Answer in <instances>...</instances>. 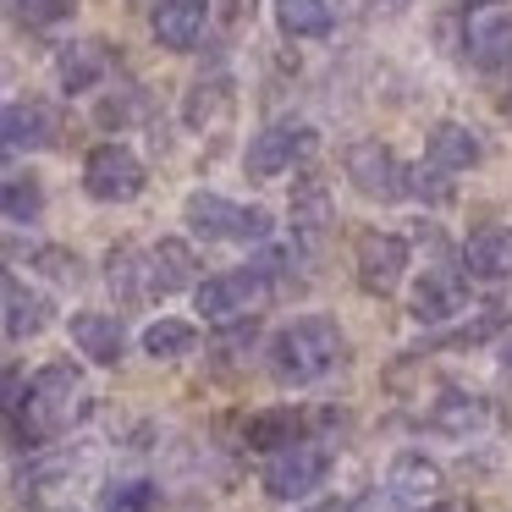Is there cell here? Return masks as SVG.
<instances>
[{
	"label": "cell",
	"instance_id": "obj_16",
	"mask_svg": "<svg viewBox=\"0 0 512 512\" xmlns=\"http://www.w3.org/2000/svg\"><path fill=\"white\" fill-rule=\"evenodd\" d=\"M287 210H292V232H298V243H320L325 237V226H331V215H336V199H331V182L320 177V171H303V177H292V199H287Z\"/></svg>",
	"mask_w": 512,
	"mask_h": 512
},
{
	"label": "cell",
	"instance_id": "obj_8",
	"mask_svg": "<svg viewBox=\"0 0 512 512\" xmlns=\"http://www.w3.org/2000/svg\"><path fill=\"white\" fill-rule=\"evenodd\" d=\"M408 254H413L408 237H397V232H358V243H353L358 287L369 298H391L402 287V276H408Z\"/></svg>",
	"mask_w": 512,
	"mask_h": 512
},
{
	"label": "cell",
	"instance_id": "obj_1",
	"mask_svg": "<svg viewBox=\"0 0 512 512\" xmlns=\"http://www.w3.org/2000/svg\"><path fill=\"white\" fill-rule=\"evenodd\" d=\"M83 413H89V380L72 358H56L6 408V441H12V452H39V446L61 441Z\"/></svg>",
	"mask_w": 512,
	"mask_h": 512
},
{
	"label": "cell",
	"instance_id": "obj_29",
	"mask_svg": "<svg viewBox=\"0 0 512 512\" xmlns=\"http://www.w3.org/2000/svg\"><path fill=\"white\" fill-rule=\"evenodd\" d=\"M78 12V0H12V17L23 28H50V23H67Z\"/></svg>",
	"mask_w": 512,
	"mask_h": 512
},
{
	"label": "cell",
	"instance_id": "obj_3",
	"mask_svg": "<svg viewBox=\"0 0 512 512\" xmlns=\"http://www.w3.org/2000/svg\"><path fill=\"white\" fill-rule=\"evenodd\" d=\"M182 221H188V232L204 237V243H265V237L276 232L270 210H259V204H232V199L204 193V188L182 199Z\"/></svg>",
	"mask_w": 512,
	"mask_h": 512
},
{
	"label": "cell",
	"instance_id": "obj_2",
	"mask_svg": "<svg viewBox=\"0 0 512 512\" xmlns=\"http://www.w3.org/2000/svg\"><path fill=\"white\" fill-rule=\"evenodd\" d=\"M265 364L276 386H320L331 369L347 364V336L325 314H303V320L281 325L265 347Z\"/></svg>",
	"mask_w": 512,
	"mask_h": 512
},
{
	"label": "cell",
	"instance_id": "obj_27",
	"mask_svg": "<svg viewBox=\"0 0 512 512\" xmlns=\"http://www.w3.org/2000/svg\"><path fill=\"white\" fill-rule=\"evenodd\" d=\"M0 210H6L12 226H34L39 215H45V182H39L34 171H12V177H6V193H0Z\"/></svg>",
	"mask_w": 512,
	"mask_h": 512
},
{
	"label": "cell",
	"instance_id": "obj_20",
	"mask_svg": "<svg viewBox=\"0 0 512 512\" xmlns=\"http://www.w3.org/2000/svg\"><path fill=\"white\" fill-rule=\"evenodd\" d=\"M463 276L512 281V226H479L463 243Z\"/></svg>",
	"mask_w": 512,
	"mask_h": 512
},
{
	"label": "cell",
	"instance_id": "obj_24",
	"mask_svg": "<svg viewBox=\"0 0 512 512\" xmlns=\"http://www.w3.org/2000/svg\"><path fill=\"white\" fill-rule=\"evenodd\" d=\"M105 72H111V50H105V39H72V45L56 50V78H61L67 94H89Z\"/></svg>",
	"mask_w": 512,
	"mask_h": 512
},
{
	"label": "cell",
	"instance_id": "obj_18",
	"mask_svg": "<svg viewBox=\"0 0 512 512\" xmlns=\"http://www.w3.org/2000/svg\"><path fill=\"white\" fill-rule=\"evenodd\" d=\"M0 298H6V342H28V336H39L50 320H56V303L45 298V292H34L17 270H6V287H0Z\"/></svg>",
	"mask_w": 512,
	"mask_h": 512
},
{
	"label": "cell",
	"instance_id": "obj_5",
	"mask_svg": "<svg viewBox=\"0 0 512 512\" xmlns=\"http://www.w3.org/2000/svg\"><path fill=\"white\" fill-rule=\"evenodd\" d=\"M342 171H347V182H353L364 199H375V204L413 199V166L391 144H380V138H358V144H347Z\"/></svg>",
	"mask_w": 512,
	"mask_h": 512
},
{
	"label": "cell",
	"instance_id": "obj_21",
	"mask_svg": "<svg viewBox=\"0 0 512 512\" xmlns=\"http://www.w3.org/2000/svg\"><path fill=\"white\" fill-rule=\"evenodd\" d=\"M149 287H155V298H171V292H182V287L199 292V254H193L182 237H160V243L149 248Z\"/></svg>",
	"mask_w": 512,
	"mask_h": 512
},
{
	"label": "cell",
	"instance_id": "obj_10",
	"mask_svg": "<svg viewBox=\"0 0 512 512\" xmlns=\"http://www.w3.org/2000/svg\"><path fill=\"white\" fill-rule=\"evenodd\" d=\"M468 309V276L457 265H424V276L408 292V314L419 325H441Z\"/></svg>",
	"mask_w": 512,
	"mask_h": 512
},
{
	"label": "cell",
	"instance_id": "obj_17",
	"mask_svg": "<svg viewBox=\"0 0 512 512\" xmlns=\"http://www.w3.org/2000/svg\"><path fill=\"white\" fill-rule=\"evenodd\" d=\"M463 50L474 72H507L512 67V12H479L463 28Z\"/></svg>",
	"mask_w": 512,
	"mask_h": 512
},
{
	"label": "cell",
	"instance_id": "obj_9",
	"mask_svg": "<svg viewBox=\"0 0 512 512\" xmlns=\"http://www.w3.org/2000/svg\"><path fill=\"white\" fill-rule=\"evenodd\" d=\"M325 474H331V446L303 441V446H292V452H281L265 463V496L270 501H298V496H309L314 485H325Z\"/></svg>",
	"mask_w": 512,
	"mask_h": 512
},
{
	"label": "cell",
	"instance_id": "obj_22",
	"mask_svg": "<svg viewBox=\"0 0 512 512\" xmlns=\"http://www.w3.org/2000/svg\"><path fill=\"white\" fill-rule=\"evenodd\" d=\"M485 419H490V402L463 386H441V397L424 408V424L441 435H474V430H485Z\"/></svg>",
	"mask_w": 512,
	"mask_h": 512
},
{
	"label": "cell",
	"instance_id": "obj_25",
	"mask_svg": "<svg viewBox=\"0 0 512 512\" xmlns=\"http://www.w3.org/2000/svg\"><path fill=\"white\" fill-rule=\"evenodd\" d=\"M105 281L122 303H149L155 287H149V248H133V243H116L105 254Z\"/></svg>",
	"mask_w": 512,
	"mask_h": 512
},
{
	"label": "cell",
	"instance_id": "obj_12",
	"mask_svg": "<svg viewBox=\"0 0 512 512\" xmlns=\"http://www.w3.org/2000/svg\"><path fill=\"white\" fill-rule=\"evenodd\" d=\"M320 419H331V413H320ZM314 413H303V408H259L254 419L243 424V446L248 452H265V457H281V452H292V446H303V441H314Z\"/></svg>",
	"mask_w": 512,
	"mask_h": 512
},
{
	"label": "cell",
	"instance_id": "obj_6",
	"mask_svg": "<svg viewBox=\"0 0 512 512\" xmlns=\"http://www.w3.org/2000/svg\"><path fill=\"white\" fill-rule=\"evenodd\" d=\"M320 149V133H314L309 122H298V116H281V122L259 127L254 138H248V177L254 182H270V177H287L292 166H303V160Z\"/></svg>",
	"mask_w": 512,
	"mask_h": 512
},
{
	"label": "cell",
	"instance_id": "obj_14",
	"mask_svg": "<svg viewBox=\"0 0 512 512\" xmlns=\"http://www.w3.org/2000/svg\"><path fill=\"white\" fill-rule=\"evenodd\" d=\"M204 23H210V0H155L149 6V34L166 50H193L204 39Z\"/></svg>",
	"mask_w": 512,
	"mask_h": 512
},
{
	"label": "cell",
	"instance_id": "obj_34",
	"mask_svg": "<svg viewBox=\"0 0 512 512\" xmlns=\"http://www.w3.org/2000/svg\"><path fill=\"white\" fill-rule=\"evenodd\" d=\"M463 12H474V17L479 12H501V0H463Z\"/></svg>",
	"mask_w": 512,
	"mask_h": 512
},
{
	"label": "cell",
	"instance_id": "obj_13",
	"mask_svg": "<svg viewBox=\"0 0 512 512\" xmlns=\"http://www.w3.org/2000/svg\"><path fill=\"white\" fill-rule=\"evenodd\" d=\"M0 133H6V149L12 155H39V149H56L61 144V111L45 100H12L6 116H0Z\"/></svg>",
	"mask_w": 512,
	"mask_h": 512
},
{
	"label": "cell",
	"instance_id": "obj_19",
	"mask_svg": "<svg viewBox=\"0 0 512 512\" xmlns=\"http://www.w3.org/2000/svg\"><path fill=\"white\" fill-rule=\"evenodd\" d=\"M485 160V144H479L474 127L463 122H435L430 127V144H424V166L441 171V177H452V171H468Z\"/></svg>",
	"mask_w": 512,
	"mask_h": 512
},
{
	"label": "cell",
	"instance_id": "obj_11",
	"mask_svg": "<svg viewBox=\"0 0 512 512\" xmlns=\"http://www.w3.org/2000/svg\"><path fill=\"white\" fill-rule=\"evenodd\" d=\"M386 501L402 512H430L441 501V463L424 452H397L386 468Z\"/></svg>",
	"mask_w": 512,
	"mask_h": 512
},
{
	"label": "cell",
	"instance_id": "obj_4",
	"mask_svg": "<svg viewBox=\"0 0 512 512\" xmlns=\"http://www.w3.org/2000/svg\"><path fill=\"white\" fill-rule=\"evenodd\" d=\"M270 292H276V276H270L265 265H237V270H221V276H204L199 292H193V303H199V314L210 325H237L248 320L254 309H265Z\"/></svg>",
	"mask_w": 512,
	"mask_h": 512
},
{
	"label": "cell",
	"instance_id": "obj_30",
	"mask_svg": "<svg viewBox=\"0 0 512 512\" xmlns=\"http://www.w3.org/2000/svg\"><path fill=\"white\" fill-rule=\"evenodd\" d=\"M155 496L160 490L149 485V479H116V485L105 490V512H149Z\"/></svg>",
	"mask_w": 512,
	"mask_h": 512
},
{
	"label": "cell",
	"instance_id": "obj_38",
	"mask_svg": "<svg viewBox=\"0 0 512 512\" xmlns=\"http://www.w3.org/2000/svg\"><path fill=\"white\" fill-rule=\"evenodd\" d=\"M501 111H507V116H512V89H507V94H501Z\"/></svg>",
	"mask_w": 512,
	"mask_h": 512
},
{
	"label": "cell",
	"instance_id": "obj_26",
	"mask_svg": "<svg viewBox=\"0 0 512 512\" xmlns=\"http://www.w3.org/2000/svg\"><path fill=\"white\" fill-rule=\"evenodd\" d=\"M331 23V0H276V28L287 39H325Z\"/></svg>",
	"mask_w": 512,
	"mask_h": 512
},
{
	"label": "cell",
	"instance_id": "obj_35",
	"mask_svg": "<svg viewBox=\"0 0 512 512\" xmlns=\"http://www.w3.org/2000/svg\"><path fill=\"white\" fill-rule=\"evenodd\" d=\"M232 6V17H254V0H226Z\"/></svg>",
	"mask_w": 512,
	"mask_h": 512
},
{
	"label": "cell",
	"instance_id": "obj_23",
	"mask_svg": "<svg viewBox=\"0 0 512 512\" xmlns=\"http://www.w3.org/2000/svg\"><path fill=\"white\" fill-rule=\"evenodd\" d=\"M72 342H78V353L89 358V364H122V353H127L122 320H116V314H100V309L72 314Z\"/></svg>",
	"mask_w": 512,
	"mask_h": 512
},
{
	"label": "cell",
	"instance_id": "obj_37",
	"mask_svg": "<svg viewBox=\"0 0 512 512\" xmlns=\"http://www.w3.org/2000/svg\"><path fill=\"white\" fill-rule=\"evenodd\" d=\"M430 512H468V507H463V501H435Z\"/></svg>",
	"mask_w": 512,
	"mask_h": 512
},
{
	"label": "cell",
	"instance_id": "obj_32",
	"mask_svg": "<svg viewBox=\"0 0 512 512\" xmlns=\"http://www.w3.org/2000/svg\"><path fill=\"white\" fill-rule=\"evenodd\" d=\"M364 12H380V17H397V12H408V0H364Z\"/></svg>",
	"mask_w": 512,
	"mask_h": 512
},
{
	"label": "cell",
	"instance_id": "obj_15",
	"mask_svg": "<svg viewBox=\"0 0 512 512\" xmlns=\"http://www.w3.org/2000/svg\"><path fill=\"white\" fill-rule=\"evenodd\" d=\"M232 105H237L232 72H226V67H210V72H199V78H193L188 100H182V122H188L193 133H210V127H226V122H232Z\"/></svg>",
	"mask_w": 512,
	"mask_h": 512
},
{
	"label": "cell",
	"instance_id": "obj_31",
	"mask_svg": "<svg viewBox=\"0 0 512 512\" xmlns=\"http://www.w3.org/2000/svg\"><path fill=\"white\" fill-rule=\"evenodd\" d=\"M34 270H45L50 281H61V287H78L83 281V259L67 254V248H34Z\"/></svg>",
	"mask_w": 512,
	"mask_h": 512
},
{
	"label": "cell",
	"instance_id": "obj_33",
	"mask_svg": "<svg viewBox=\"0 0 512 512\" xmlns=\"http://www.w3.org/2000/svg\"><path fill=\"white\" fill-rule=\"evenodd\" d=\"M303 512H353V501H347V496H325V501H314V507H303Z\"/></svg>",
	"mask_w": 512,
	"mask_h": 512
},
{
	"label": "cell",
	"instance_id": "obj_28",
	"mask_svg": "<svg viewBox=\"0 0 512 512\" xmlns=\"http://www.w3.org/2000/svg\"><path fill=\"white\" fill-rule=\"evenodd\" d=\"M193 347H199V331H193L188 320H155L144 331V353L149 358H182V353H193Z\"/></svg>",
	"mask_w": 512,
	"mask_h": 512
},
{
	"label": "cell",
	"instance_id": "obj_7",
	"mask_svg": "<svg viewBox=\"0 0 512 512\" xmlns=\"http://www.w3.org/2000/svg\"><path fill=\"white\" fill-rule=\"evenodd\" d=\"M149 171L144 160L133 155L127 144H94L89 155H83V193H89L94 204H133L138 193H144Z\"/></svg>",
	"mask_w": 512,
	"mask_h": 512
},
{
	"label": "cell",
	"instance_id": "obj_36",
	"mask_svg": "<svg viewBox=\"0 0 512 512\" xmlns=\"http://www.w3.org/2000/svg\"><path fill=\"white\" fill-rule=\"evenodd\" d=\"M501 375L512 380V336H507V347H501Z\"/></svg>",
	"mask_w": 512,
	"mask_h": 512
}]
</instances>
